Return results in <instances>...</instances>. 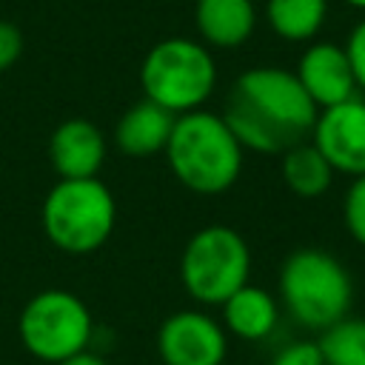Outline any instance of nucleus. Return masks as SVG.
I'll return each mask as SVG.
<instances>
[{
    "mask_svg": "<svg viewBox=\"0 0 365 365\" xmlns=\"http://www.w3.org/2000/svg\"><path fill=\"white\" fill-rule=\"evenodd\" d=\"M319 108L299 86L297 74L279 66H254L242 71L222 106V120L245 151L285 154L311 140Z\"/></svg>",
    "mask_w": 365,
    "mask_h": 365,
    "instance_id": "obj_1",
    "label": "nucleus"
},
{
    "mask_svg": "<svg viewBox=\"0 0 365 365\" xmlns=\"http://www.w3.org/2000/svg\"><path fill=\"white\" fill-rule=\"evenodd\" d=\"M163 154L174 180L202 197L234 188L245 160V148L240 145L222 114L208 108L180 114Z\"/></svg>",
    "mask_w": 365,
    "mask_h": 365,
    "instance_id": "obj_2",
    "label": "nucleus"
},
{
    "mask_svg": "<svg viewBox=\"0 0 365 365\" xmlns=\"http://www.w3.org/2000/svg\"><path fill=\"white\" fill-rule=\"evenodd\" d=\"M279 308L305 331L322 334L351 314L354 277L325 248H297L279 265Z\"/></svg>",
    "mask_w": 365,
    "mask_h": 365,
    "instance_id": "obj_3",
    "label": "nucleus"
},
{
    "mask_svg": "<svg viewBox=\"0 0 365 365\" xmlns=\"http://www.w3.org/2000/svg\"><path fill=\"white\" fill-rule=\"evenodd\" d=\"M40 225L57 251L68 257H86L100 251L114 234L117 200L100 177L60 180L43 200Z\"/></svg>",
    "mask_w": 365,
    "mask_h": 365,
    "instance_id": "obj_4",
    "label": "nucleus"
},
{
    "mask_svg": "<svg viewBox=\"0 0 365 365\" xmlns=\"http://www.w3.org/2000/svg\"><path fill=\"white\" fill-rule=\"evenodd\" d=\"M143 97L174 117L197 111L217 88V63L205 43L191 37H165L154 43L140 63Z\"/></svg>",
    "mask_w": 365,
    "mask_h": 365,
    "instance_id": "obj_5",
    "label": "nucleus"
},
{
    "mask_svg": "<svg viewBox=\"0 0 365 365\" xmlns=\"http://www.w3.org/2000/svg\"><path fill=\"white\" fill-rule=\"evenodd\" d=\"M251 277V248L245 237L222 222L197 228L180 254V282L200 305H222Z\"/></svg>",
    "mask_w": 365,
    "mask_h": 365,
    "instance_id": "obj_6",
    "label": "nucleus"
},
{
    "mask_svg": "<svg viewBox=\"0 0 365 365\" xmlns=\"http://www.w3.org/2000/svg\"><path fill=\"white\" fill-rule=\"evenodd\" d=\"M17 334L23 348L48 365H60L63 359L88 348L94 336L91 308L66 288H46L29 297L17 317Z\"/></svg>",
    "mask_w": 365,
    "mask_h": 365,
    "instance_id": "obj_7",
    "label": "nucleus"
},
{
    "mask_svg": "<svg viewBox=\"0 0 365 365\" xmlns=\"http://www.w3.org/2000/svg\"><path fill=\"white\" fill-rule=\"evenodd\" d=\"M157 354L163 365H222L228 356V331L205 308H180L157 328Z\"/></svg>",
    "mask_w": 365,
    "mask_h": 365,
    "instance_id": "obj_8",
    "label": "nucleus"
},
{
    "mask_svg": "<svg viewBox=\"0 0 365 365\" xmlns=\"http://www.w3.org/2000/svg\"><path fill=\"white\" fill-rule=\"evenodd\" d=\"M311 143L336 174L365 177V97H351L331 108H319Z\"/></svg>",
    "mask_w": 365,
    "mask_h": 365,
    "instance_id": "obj_9",
    "label": "nucleus"
},
{
    "mask_svg": "<svg viewBox=\"0 0 365 365\" xmlns=\"http://www.w3.org/2000/svg\"><path fill=\"white\" fill-rule=\"evenodd\" d=\"M294 74L317 108H331L336 103L356 97L359 91L345 46H336V43H325V40L311 43L299 54Z\"/></svg>",
    "mask_w": 365,
    "mask_h": 365,
    "instance_id": "obj_10",
    "label": "nucleus"
},
{
    "mask_svg": "<svg viewBox=\"0 0 365 365\" xmlns=\"http://www.w3.org/2000/svg\"><path fill=\"white\" fill-rule=\"evenodd\" d=\"M106 134L86 117L63 120L48 137V160L60 180L97 177L106 163Z\"/></svg>",
    "mask_w": 365,
    "mask_h": 365,
    "instance_id": "obj_11",
    "label": "nucleus"
},
{
    "mask_svg": "<svg viewBox=\"0 0 365 365\" xmlns=\"http://www.w3.org/2000/svg\"><path fill=\"white\" fill-rule=\"evenodd\" d=\"M222 317V328L228 331V336H237L242 342H262L268 339L282 317L279 299L254 282H245L240 291H234L222 305H220Z\"/></svg>",
    "mask_w": 365,
    "mask_h": 365,
    "instance_id": "obj_12",
    "label": "nucleus"
},
{
    "mask_svg": "<svg viewBox=\"0 0 365 365\" xmlns=\"http://www.w3.org/2000/svg\"><path fill=\"white\" fill-rule=\"evenodd\" d=\"M197 40L208 48H240L257 29L254 0H194Z\"/></svg>",
    "mask_w": 365,
    "mask_h": 365,
    "instance_id": "obj_13",
    "label": "nucleus"
},
{
    "mask_svg": "<svg viewBox=\"0 0 365 365\" xmlns=\"http://www.w3.org/2000/svg\"><path fill=\"white\" fill-rule=\"evenodd\" d=\"M174 120L177 117L171 111H165L163 106L143 97L120 114V120L114 125V145L125 157H134V160L163 154L168 145Z\"/></svg>",
    "mask_w": 365,
    "mask_h": 365,
    "instance_id": "obj_14",
    "label": "nucleus"
},
{
    "mask_svg": "<svg viewBox=\"0 0 365 365\" xmlns=\"http://www.w3.org/2000/svg\"><path fill=\"white\" fill-rule=\"evenodd\" d=\"M279 174L291 194H297L302 200H314L331 188L336 171L319 154V148L311 140H305V143L288 148L285 154H279Z\"/></svg>",
    "mask_w": 365,
    "mask_h": 365,
    "instance_id": "obj_15",
    "label": "nucleus"
},
{
    "mask_svg": "<svg viewBox=\"0 0 365 365\" xmlns=\"http://www.w3.org/2000/svg\"><path fill=\"white\" fill-rule=\"evenodd\" d=\"M328 17V0H265V20L279 40L308 43Z\"/></svg>",
    "mask_w": 365,
    "mask_h": 365,
    "instance_id": "obj_16",
    "label": "nucleus"
},
{
    "mask_svg": "<svg viewBox=\"0 0 365 365\" xmlns=\"http://www.w3.org/2000/svg\"><path fill=\"white\" fill-rule=\"evenodd\" d=\"M325 365H365V317H342L319 334Z\"/></svg>",
    "mask_w": 365,
    "mask_h": 365,
    "instance_id": "obj_17",
    "label": "nucleus"
},
{
    "mask_svg": "<svg viewBox=\"0 0 365 365\" xmlns=\"http://www.w3.org/2000/svg\"><path fill=\"white\" fill-rule=\"evenodd\" d=\"M342 222L354 242L365 248V177H354L342 197Z\"/></svg>",
    "mask_w": 365,
    "mask_h": 365,
    "instance_id": "obj_18",
    "label": "nucleus"
},
{
    "mask_svg": "<svg viewBox=\"0 0 365 365\" xmlns=\"http://www.w3.org/2000/svg\"><path fill=\"white\" fill-rule=\"evenodd\" d=\"M271 365H325V356L317 339H294L271 356Z\"/></svg>",
    "mask_w": 365,
    "mask_h": 365,
    "instance_id": "obj_19",
    "label": "nucleus"
},
{
    "mask_svg": "<svg viewBox=\"0 0 365 365\" xmlns=\"http://www.w3.org/2000/svg\"><path fill=\"white\" fill-rule=\"evenodd\" d=\"M345 54L351 60V68H354V80H356V88L365 91V20H359L348 40H345Z\"/></svg>",
    "mask_w": 365,
    "mask_h": 365,
    "instance_id": "obj_20",
    "label": "nucleus"
},
{
    "mask_svg": "<svg viewBox=\"0 0 365 365\" xmlns=\"http://www.w3.org/2000/svg\"><path fill=\"white\" fill-rule=\"evenodd\" d=\"M23 54V31L11 20H0V71L11 68Z\"/></svg>",
    "mask_w": 365,
    "mask_h": 365,
    "instance_id": "obj_21",
    "label": "nucleus"
},
{
    "mask_svg": "<svg viewBox=\"0 0 365 365\" xmlns=\"http://www.w3.org/2000/svg\"><path fill=\"white\" fill-rule=\"evenodd\" d=\"M60 365H108L100 354H94V351H80V354H74V356H68V359H63Z\"/></svg>",
    "mask_w": 365,
    "mask_h": 365,
    "instance_id": "obj_22",
    "label": "nucleus"
},
{
    "mask_svg": "<svg viewBox=\"0 0 365 365\" xmlns=\"http://www.w3.org/2000/svg\"><path fill=\"white\" fill-rule=\"evenodd\" d=\"M348 6H354V9H362L365 11V0H345Z\"/></svg>",
    "mask_w": 365,
    "mask_h": 365,
    "instance_id": "obj_23",
    "label": "nucleus"
}]
</instances>
